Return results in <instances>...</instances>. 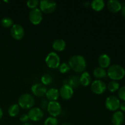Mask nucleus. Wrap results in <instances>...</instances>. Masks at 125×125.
Segmentation results:
<instances>
[{"label":"nucleus","instance_id":"nucleus-1","mask_svg":"<svg viewBox=\"0 0 125 125\" xmlns=\"http://www.w3.org/2000/svg\"><path fill=\"white\" fill-rule=\"evenodd\" d=\"M68 63L71 69L76 73H83L87 66L85 58L81 55H76L71 57Z\"/></svg>","mask_w":125,"mask_h":125},{"label":"nucleus","instance_id":"nucleus-2","mask_svg":"<svg viewBox=\"0 0 125 125\" xmlns=\"http://www.w3.org/2000/svg\"><path fill=\"white\" fill-rule=\"evenodd\" d=\"M107 76L112 81L121 80L125 76V70L120 65H112L107 69Z\"/></svg>","mask_w":125,"mask_h":125},{"label":"nucleus","instance_id":"nucleus-3","mask_svg":"<svg viewBox=\"0 0 125 125\" xmlns=\"http://www.w3.org/2000/svg\"><path fill=\"white\" fill-rule=\"evenodd\" d=\"M18 106L23 109H31L35 104V100L32 95L23 94L19 97L18 100Z\"/></svg>","mask_w":125,"mask_h":125},{"label":"nucleus","instance_id":"nucleus-4","mask_svg":"<svg viewBox=\"0 0 125 125\" xmlns=\"http://www.w3.org/2000/svg\"><path fill=\"white\" fill-rule=\"evenodd\" d=\"M45 63L49 68L56 69L61 64V59L56 52H51L46 56L45 59Z\"/></svg>","mask_w":125,"mask_h":125},{"label":"nucleus","instance_id":"nucleus-5","mask_svg":"<svg viewBox=\"0 0 125 125\" xmlns=\"http://www.w3.org/2000/svg\"><path fill=\"white\" fill-rule=\"evenodd\" d=\"M39 9L42 12L50 14L54 12L57 7V4L55 1L51 0H42L39 3Z\"/></svg>","mask_w":125,"mask_h":125},{"label":"nucleus","instance_id":"nucleus-6","mask_svg":"<svg viewBox=\"0 0 125 125\" xmlns=\"http://www.w3.org/2000/svg\"><path fill=\"white\" fill-rule=\"evenodd\" d=\"M120 101L117 96L111 95L106 98L105 101V106L106 109L111 111L115 112L120 108Z\"/></svg>","mask_w":125,"mask_h":125},{"label":"nucleus","instance_id":"nucleus-7","mask_svg":"<svg viewBox=\"0 0 125 125\" xmlns=\"http://www.w3.org/2000/svg\"><path fill=\"white\" fill-rule=\"evenodd\" d=\"M47 111L51 117L56 118L62 113V106L57 101H50L47 106Z\"/></svg>","mask_w":125,"mask_h":125},{"label":"nucleus","instance_id":"nucleus-8","mask_svg":"<svg viewBox=\"0 0 125 125\" xmlns=\"http://www.w3.org/2000/svg\"><path fill=\"white\" fill-rule=\"evenodd\" d=\"M91 90L93 93L96 95H101L106 90L107 87L106 84L100 79H96L93 81L91 84Z\"/></svg>","mask_w":125,"mask_h":125},{"label":"nucleus","instance_id":"nucleus-9","mask_svg":"<svg viewBox=\"0 0 125 125\" xmlns=\"http://www.w3.org/2000/svg\"><path fill=\"white\" fill-rule=\"evenodd\" d=\"M29 19L32 24L39 25L42 21V12L38 8L32 9L29 13Z\"/></svg>","mask_w":125,"mask_h":125},{"label":"nucleus","instance_id":"nucleus-10","mask_svg":"<svg viewBox=\"0 0 125 125\" xmlns=\"http://www.w3.org/2000/svg\"><path fill=\"white\" fill-rule=\"evenodd\" d=\"M10 34L15 40H20L24 37V29L20 24H14L11 28Z\"/></svg>","mask_w":125,"mask_h":125},{"label":"nucleus","instance_id":"nucleus-11","mask_svg":"<svg viewBox=\"0 0 125 125\" xmlns=\"http://www.w3.org/2000/svg\"><path fill=\"white\" fill-rule=\"evenodd\" d=\"M28 115L29 120L33 122L40 121L44 117L43 112L39 107H32L29 109Z\"/></svg>","mask_w":125,"mask_h":125},{"label":"nucleus","instance_id":"nucleus-12","mask_svg":"<svg viewBox=\"0 0 125 125\" xmlns=\"http://www.w3.org/2000/svg\"><path fill=\"white\" fill-rule=\"evenodd\" d=\"M73 94H74L73 89L68 84H63L60 89V96L65 100H70L73 96Z\"/></svg>","mask_w":125,"mask_h":125},{"label":"nucleus","instance_id":"nucleus-13","mask_svg":"<svg viewBox=\"0 0 125 125\" xmlns=\"http://www.w3.org/2000/svg\"><path fill=\"white\" fill-rule=\"evenodd\" d=\"M31 92L35 96L42 97L46 95L47 89L42 83H36L32 85Z\"/></svg>","mask_w":125,"mask_h":125},{"label":"nucleus","instance_id":"nucleus-14","mask_svg":"<svg viewBox=\"0 0 125 125\" xmlns=\"http://www.w3.org/2000/svg\"><path fill=\"white\" fill-rule=\"evenodd\" d=\"M112 124L114 125H122L125 122V115L123 112L117 111L113 114L111 118Z\"/></svg>","mask_w":125,"mask_h":125},{"label":"nucleus","instance_id":"nucleus-15","mask_svg":"<svg viewBox=\"0 0 125 125\" xmlns=\"http://www.w3.org/2000/svg\"><path fill=\"white\" fill-rule=\"evenodd\" d=\"M107 7L109 11L113 13H117L121 11L122 4L117 0H109L107 3Z\"/></svg>","mask_w":125,"mask_h":125},{"label":"nucleus","instance_id":"nucleus-16","mask_svg":"<svg viewBox=\"0 0 125 125\" xmlns=\"http://www.w3.org/2000/svg\"><path fill=\"white\" fill-rule=\"evenodd\" d=\"M98 61L100 67L104 68V69L106 68H109L111 63V57L107 54H103L100 55V57H98Z\"/></svg>","mask_w":125,"mask_h":125},{"label":"nucleus","instance_id":"nucleus-17","mask_svg":"<svg viewBox=\"0 0 125 125\" xmlns=\"http://www.w3.org/2000/svg\"><path fill=\"white\" fill-rule=\"evenodd\" d=\"M46 96L50 101H56L59 97V91L55 88H51L47 90L46 93Z\"/></svg>","mask_w":125,"mask_h":125},{"label":"nucleus","instance_id":"nucleus-18","mask_svg":"<svg viewBox=\"0 0 125 125\" xmlns=\"http://www.w3.org/2000/svg\"><path fill=\"white\" fill-rule=\"evenodd\" d=\"M52 48L54 50L58 52L63 51L66 48V43L63 39H58L55 40L52 43Z\"/></svg>","mask_w":125,"mask_h":125},{"label":"nucleus","instance_id":"nucleus-19","mask_svg":"<svg viewBox=\"0 0 125 125\" xmlns=\"http://www.w3.org/2000/svg\"><path fill=\"white\" fill-rule=\"evenodd\" d=\"M92 78L89 72H83L79 77V83L83 86L87 87L91 84Z\"/></svg>","mask_w":125,"mask_h":125},{"label":"nucleus","instance_id":"nucleus-20","mask_svg":"<svg viewBox=\"0 0 125 125\" xmlns=\"http://www.w3.org/2000/svg\"><path fill=\"white\" fill-rule=\"evenodd\" d=\"M90 5L94 11L100 12L104 8L105 2L103 0H94Z\"/></svg>","mask_w":125,"mask_h":125},{"label":"nucleus","instance_id":"nucleus-21","mask_svg":"<svg viewBox=\"0 0 125 125\" xmlns=\"http://www.w3.org/2000/svg\"><path fill=\"white\" fill-rule=\"evenodd\" d=\"M93 74H94V77L97 79H104L106 78L107 76V72L104 68H103L101 67H96L94 69V72H93Z\"/></svg>","mask_w":125,"mask_h":125},{"label":"nucleus","instance_id":"nucleus-22","mask_svg":"<svg viewBox=\"0 0 125 125\" xmlns=\"http://www.w3.org/2000/svg\"><path fill=\"white\" fill-rule=\"evenodd\" d=\"M20 111V107L17 104H12L8 109V114L10 117H16L19 114Z\"/></svg>","mask_w":125,"mask_h":125},{"label":"nucleus","instance_id":"nucleus-23","mask_svg":"<svg viewBox=\"0 0 125 125\" xmlns=\"http://www.w3.org/2000/svg\"><path fill=\"white\" fill-rule=\"evenodd\" d=\"M68 85H69L73 89H75L77 88L79 85L80 84L79 83V77L78 76H73L71 77L68 81Z\"/></svg>","mask_w":125,"mask_h":125},{"label":"nucleus","instance_id":"nucleus-24","mask_svg":"<svg viewBox=\"0 0 125 125\" xmlns=\"http://www.w3.org/2000/svg\"><path fill=\"white\" fill-rule=\"evenodd\" d=\"M107 88L109 91L111 92H115L116 91L119 90L120 84L116 81H112L109 82V84H107Z\"/></svg>","mask_w":125,"mask_h":125},{"label":"nucleus","instance_id":"nucleus-25","mask_svg":"<svg viewBox=\"0 0 125 125\" xmlns=\"http://www.w3.org/2000/svg\"><path fill=\"white\" fill-rule=\"evenodd\" d=\"M1 24L2 27L6 28H12V26L13 25V21L10 17H4L2 18L1 20Z\"/></svg>","mask_w":125,"mask_h":125},{"label":"nucleus","instance_id":"nucleus-26","mask_svg":"<svg viewBox=\"0 0 125 125\" xmlns=\"http://www.w3.org/2000/svg\"><path fill=\"white\" fill-rule=\"evenodd\" d=\"M52 77L48 73H45L41 77V83L44 85H48L52 83Z\"/></svg>","mask_w":125,"mask_h":125},{"label":"nucleus","instance_id":"nucleus-27","mask_svg":"<svg viewBox=\"0 0 125 125\" xmlns=\"http://www.w3.org/2000/svg\"><path fill=\"white\" fill-rule=\"evenodd\" d=\"M57 68H58L60 73H62V74H65V73H68V72L71 70V68L70 67L69 64H68V63H66V62H63V63H61Z\"/></svg>","mask_w":125,"mask_h":125},{"label":"nucleus","instance_id":"nucleus-28","mask_svg":"<svg viewBox=\"0 0 125 125\" xmlns=\"http://www.w3.org/2000/svg\"><path fill=\"white\" fill-rule=\"evenodd\" d=\"M58 120L56 117H49L45 120L44 125H58Z\"/></svg>","mask_w":125,"mask_h":125},{"label":"nucleus","instance_id":"nucleus-29","mask_svg":"<svg viewBox=\"0 0 125 125\" xmlns=\"http://www.w3.org/2000/svg\"><path fill=\"white\" fill-rule=\"evenodd\" d=\"M39 2L38 0H29L26 2V6L31 9L37 8V6H39Z\"/></svg>","mask_w":125,"mask_h":125},{"label":"nucleus","instance_id":"nucleus-30","mask_svg":"<svg viewBox=\"0 0 125 125\" xmlns=\"http://www.w3.org/2000/svg\"><path fill=\"white\" fill-rule=\"evenodd\" d=\"M118 96L120 100L125 101V85L120 87L118 90Z\"/></svg>","mask_w":125,"mask_h":125},{"label":"nucleus","instance_id":"nucleus-31","mask_svg":"<svg viewBox=\"0 0 125 125\" xmlns=\"http://www.w3.org/2000/svg\"><path fill=\"white\" fill-rule=\"evenodd\" d=\"M20 122H22L23 123L28 122V121L29 120L28 115L26 114H22L20 116Z\"/></svg>","mask_w":125,"mask_h":125},{"label":"nucleus","instance_id":"nucleus-32","mask_svg":"<svg viewBox=\"0 0 125 125\" xmlns=\"http://www.w3.org/2000/svg\"><path fill=\"white\" fill-rule=\"evenodd\" d=\"M48 103L46 100H43V101H42V104H41L42 107L43 109L46 108V109H47V106H48Z\"/></svg>","mask_w":125,"mask_h":125},{"label":"nucleus","instance_id":"nucleus-33","mask_svg":"<svg viewBox=\"0 0 125 125\" xmlns=\"http://www.w3.org/2000/svg\"><path fill=\"white\" fill-rule=\"evenodd\" d=\"M120 109L122 112H125V101H123V103H120Z\"/></svg>","mask_w":125,"mask_h":125},{"label":"nucleus","instance_id":"nucleus-34","mask_svg":"<svg viewBox=\"0 0 125 125\" xmlns=\"http://www.w3.org/2000/svg\"><path fill=\"white\" fill-rule=\"evenodd\" d=\"M121 12H122V15L123 17L125 18V4H122V9H121Z\"/></svg>","mask_w":125,"mask_h":125},{"label":"nucleus","instance_id":"nucleus-35","mask_svg":"<svg viewBox=\"0 0 125 125\" xmlns=\"http://www.w3.org/2000/svg\"><path fill=\"white\" fill-rule=\"evenodd\" d=\"M2 115H3V112H2V109L0 107V120H1V118L2 117Z\"/></svg>","mask_w":125,"mask_h":125},{"label":"nucleus","instance_id":"nucleus-36","mask_svg":"<svg viewBox=\"0 0 125 125\" xmlns=\"http://www.w3.org/2000/svg\"><path fill=\"white\" fill-rule=\"evenodd\" d=\"M22 125H32L31 124V123H29V122H27V123H23Z\"/></svg>","mask_w":125,"mask_h":125},{"label":"nucleus","instance_id":"nucleus-37","mask_svg":"<svg viewBox=\"0 0 125 125\" xmlns=\"http://www.w3.org/2000/svg\"><path fill=\"white\" fill-rule=\"evenodd\" d=\"M62 125H71L70 123H68V122H65V123H63V124H62Z\"/></svg>","mask_w":125,"mask_h":125}]
</instances>
